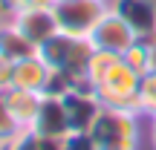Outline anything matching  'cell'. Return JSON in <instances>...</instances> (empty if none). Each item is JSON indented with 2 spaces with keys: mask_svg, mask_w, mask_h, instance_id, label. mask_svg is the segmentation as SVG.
I'll return each instance as SVG.
<instances>
[{
  "mask_svg": "<svg viewBox=\"0 0 156 150\" xmlns=\"http://www.w3.org/2000/svg\"><path fill=\"white\" fill-rule=\"evenodd\" d=\"M32 130H38L41 136H49V139H64L69 133V121H67V113H64L61 98L55 95H44L41 101V110L35 116V121L29 124Z\"/></svg>",
  "mask_w": 156,
  "mask_h": 150,
  "instance_id": "9c48e42d",
  "label": "cell"
},
{
  "mask_svg": "<svg viewBox=\"0 0 156 150\" xmlns=\"http://www.w3.org/2000/svg\"><path fill=\"white\" fill-rule=\"evenodd\" d=\"M90 136L95 150H139V113L104 107Z\"/></svg>",
  "mask_w": 156,
  "mask_h": 150,
  "instance_id": "7a4b0ae2",
  "label": "cell"
},
{
  "mask_svg": "<svg viewBox=\"0 0 156 150\" xmlns=\"http://www.w3.org/2000/svg\"><path fill=\"white\" fill-rule=\"evenodd\" d=\"M12 23L32 40L35 46H44L52 35H58V20L52 9H32V12H20V15H12Z\"/></svg>",
  "mask_w": 156,
  "mask_h": 150,
  "instance_id": "52a82bcc",
  "label": "cell"
},
{
  "mask_svg": "<svg viewBox=\"0 0 156 150\" xmlns=\"http://www.w3.org/2000/svg\"><path fill=\"white\" fill-rule=\"evenodd\" d=\"M122 61V55H116V52H104V49H93V55H90V64H87V84L90 87H95V84L101 81L107 72H110L116 64Z\"/></svg>",
  "mask_w": 156,
  "mask_h": 150,
  "instance_id": "4fadbf2b",
  "label": "cell"
},
{
  "mask_svg": "<svg viewBox=\"0 0 156 150\" xmlns=\"http://www.w3.org/2000/svg\"><path fill=\"white\" fill-rule=\"evenodd\" d=\"M61 150H95V141L90 133H67L61 139Z\"/></svg>",
  "mask_w": 156,
  "mask_h": 150,
  "instance_id": "d6986e66",
  "label": "cell"
},
{
  "mask_svg": "<svg viewBox=\"0 0 156 150\" xmlns=\"http://www.w3.org/2000/svg\"><path fill=\"white\" fill-rule=\"evenodd\" d=\"M49 64L35 52V55L23 58V61L12 64V87L32 89V92H46V81H49Z\"/></svg>",
  "mask_w": 156,
  "mask_h": 150,
  "instance_id": "ba28073f",
  "label": "cell"
},
{
  "mask_svg": "<svg viewBox=\"0 0 156 150\" xmlns=\"http://www.w3.org/2000/svg\"><path fill=\"white\" fill-rule=\"evenodd\" d=\"M9 147L12 150H61V139H49V136H41L32 127H23L20 136Z\"/></svg>",
  "mask_w": 156,
  "mask_h": 150,
  "instance_id": "5bb4252c",
  "label": "cell"
},
{
  "mask_svg": "<svg viewBox=\"0 0 156 150\" xmlns=\"http://www.w3.org/2000/svg\"><path fill=\"white\" fill-rule=\"evenodd\" d=\"M151 121H153V124H156V118H151Z\"/></svg>",
  "mask_w": 156,
  "mask_h": 150,
  "instance_id": "d4e9b609",
  "label": "cell"
},
{
  "mask_svg": "<svg viewBox=\"0 0 156 150\" xmlns=\"http://www.w3.org/2000/svg\"><path fill=\"white\" fill-rule=\"evenodd\" d=\"M6 17H12V15H9V9H6V6H3V0H0V23H3Z\"/></svg>",
  "mask_w": 156,
  "mask_h": 150,
  "instance_id": "44dd1931",
  "label": "cell"
},
{
  "mask_svg": "<svg viewBox=\"0 0 156 150\" xmlns=\"http://www.w3.org/2000/svg\"><path fill=\"white\" fill-rule=\"evenodd\" d=\"M110 9L113 6L107 0H55V6H52L58 29L67 35H78V38H90L95 23Z\"/></svg>",
  "mask_w": 156,
  "mask_h": 150,
  "instance_id": "277c9868",
  "label": "cell"
},
{
  "mask_svg": "<svg viewBox=\"0 0 156 150\" xmlns=\"http://www.w3.org/2000/svg\"><path fill=\"white\" fill-rule=\"evenodd\" d=\"M35 52H38V46L12 23V17H6L0 23V58L15 64V61H23V58L35 55Z\"/></svg>",
  "mask_w": 156,
  "mask_h": 150,
  "instance_id": "8fae6325",
  "label": "cell"
},
{
  "mask_svg": "<svg viewBox=\"0 0 156 150\" xmlns=\"http://www.w3.org/2000/svg\"><path fill=\"white\" fill-rule=\"evenodd\" d=\"M136 40H139L136 29L124 20V15L119 9H110L98 23H95V29L90 32V44H93V49L116 52V55H124Z\"/></svg>",
  "mask_w": 156,
  "mask_h": 150,
  "instance_id": "5b68a950",
  "label": "cell"
},
{
  "mask_svg": "<svg viewBox=\"0 0 156 150\" xmlns=\"http://www.w3.org/2000/svg\"><path fill=\"white\" fill-rule=\"evenodd\" d=\"M61 104H64V113H67V121H69V133H90L95 118L104 110V104L93 92V87L69 89L67 95H61Z\"/></svg>",
  "mask_w": 156,
  "mask_h": 150,
  "instance_id": "8992f818",
  "label": "cell"
},
{
  "mask_svg": "<svg viewBox=\"0 0 156 150\" xmlns=\"http://www.w3.org/2000/svg\"><path fill=\"white\" fill-rule=\"evenodd\" d=\"M107 3H110V6H113V3H116V0H107Z\"/></svg>",
  "mask_w": 156,
  "mask_h": 150,
  "instance_id": "cb8c5ba5",
  "label": "cell"
},
{
  "mask_svg": "<svg viewBox=\"0 0 156 150\" xmlns=\"http://www.w3.org/2000/svg\"><path fill=\"white\" fill-rule=\"evenodd\" d=\"M38 55L49 64V69L67 72V75H73L75 81L87 84V64H90V55H93L90 38L58 32V35H52L44 46H38Z\"/></svg>",
  "mask_w": 156,
  "mask_h": 150,
  "instance_id": "6da1fadb",
  "label": "cell"
},
{
  "mask_svg": "<svg viewBox=\"0 0 156 150\" xmlns=\"http://www.w3.org/2000/svg\"><path fill=\"white\" fill-rule=\"evenodd\" d=\"M113 9L122 12L139 38L156 35V0H116Z\"/></svg>",
  "mask_w": 156,
  "mask_h": 150,
  "instance_id": "30bf717a",
  "label": "cell"
},
{
  "mask_svg": "<svg viewBox=\"0 0 156 150\" xmlns=\"http://www.w3.org/2000/svg\"><path fill=\"white\" fill-rule=\"evenodd\" d=\"M3 98H6V104H9L12 116H15L23 127H29V124L35 121V116H38V110H41L44 92H32V89L9 87V89H3Z\"/></svg>",
  "mask_w": 156,
  "mask_h": 150,
  "instance_id": "7c38bea8",
  "label": "cell"
},
{
  "mask_svg": "<svg viewBox=\"0 0 156 150\" xmlns=\"http://www.w3.org/2000/svg\"><path fill=\"white\" fill-rule=\"evenodd\" d=\"M122 58H124V64H130L139 75H145V72L153 69V58H151V44H147V38H139Z\"/></svg>",
  "mask_w": 156,
  "mask_h": 150,
  "instance_id": "9a60e30c",
  "label": "cell"
},
{
  "mask_svg": "<svg viewBox=\"0 0 156 150\" xmlns=\"http://www.w3.org/2000/svg\"><path fill=\"white\" fill-rule=\"evenodd\" d=\"M139 81L142 75L136 72L130 64H124V58L110 69L98 84L93 87V92L98 95V101L104 107H113V110H130V113H139Z\"/></svg>",
  "mask_w": 156,
  "mask_h": 150,
  "instance_id": "3957f363",
  "label": "cell"
},
{
  "mask_svg": "<svg viewBox=\"0 0 156 150\" xmlns=\"http://www.w3.org/2000/svg\"><path fill=\"white\" fill-rule=\"evenodd\" d=\"M0 150H12V147H9V145H0Z\"/></svg>",
  "mask_w": 156,
  "mask_h": 150,
  "instance_id": "603a6c76",
  "label": "cell"
},
{
  "mask_svg": "<svg viewBox=\"0 0 156 150\" xmlns=\"http://www.w3.org/2000/svg\"><path fill=\"white\" fill-rule=\"evenodd\" d=\"M3 6L9 9V15H20V12H32V9H52L55 0H3Z\"/></svg>",
  "mask_w": 156,
  "mask_h": 150,
  "instance_id": "ac0fdd59",
  "label": "cell"
},
{
  "mask_svg": "<svg viewBox=\"0 0 156 150\" xmlns=\"http://www.w3.org/2000/svg\"><path fill=\"white\" fill-rule=\"evenodd\" d=\"M139 110L142 116L156 118V69L145 72L139 81Z\"/></svg>",
  "mask_w": 156,
  "mask_h": 150,
  "instance_id": "2e32d148",
  "label": "cell"
},
{
  "mask_svg": "<svg viewBox=\"0 0 156 150\" xmlns=\"http://www.w3.org/2000/svg\"><path fill=\"white\" fill-rule=\"evenodd\" d=\"M153 150H156V124H153Z\"/></svg>",
  "mask_w": 156,
  "mask_h": 150,
  "instance_id": "7402d4cb",
  "label": "cell"
},
{
  "mask_svg": "<svg viewBox=\"0 0 156 150\" xmlns=\"http://www.w3.org/2000/svg\"><path fill=\"white\" fill-rule=\"evenodd\" d=\"M12 87V61L0 58V92Z\"/></svg>",
  "mask_w": 156,
  "mask_h": 150,
  "instance_id": "ffe728a7",
  "label": "cell"
},
{
  "mask_svg": "<svg viewBox=\"0 0 156 150\" xmlns=\"http://www.w3.org/2000/svg\"><path fill=\"white\" fill-rule=\"evenodd\" d=\"M20 130H23V124L12 116L9 104H6L3 92H0V145H12V141L20 136Z\"/></svg>",
  "mask_w": 156,
  "mask_h": 150,
  "instance_id": "e0dca14e",
  "label": "cell"
}]
</instances>
